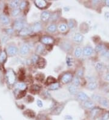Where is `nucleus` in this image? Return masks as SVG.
<instances>
[{"label": "nucleus", "instance_id": "40", "mask_svg": "<svg viewBox=\"0 0 109 120\" xmlns=\"http://www.w3.org/2000/svg\"><path fill=\"white\" fill-rule=\"evenodd\" d=\"M63 108H64V105H61L60 106H58L56 109L55 110V112L56 115H58L60 114L61 112L63 110Z\"/></svg>", "mask_w": 109, "mask_h": 120}, {"label": "nucleus", "instance_id": "36", "mask_svg": "<svg viewBox=\"0 0 109 120\" xmlns=\"http://www.w3.org/2000/svg\"><path fill=\"white\" fill-rule=\"evenodd\" d=\"M101 56H102L103 57L107 58H109V49H105L103 52H102L101 53Z\"/></svg>", "mask_w": 109, "mask_h": 120}, {"label": "nucleus", "instance_id": "44", "mask_svg": "<svg viewBox=\"0 0 109 120\" xmlns=\"http://www.w3.org/2000/svg\"><path fill=\"white\" fill-rule=\"evenodd\" d=\"M39 60V57H38V55H34L33 56H32V62L33 63H37V61Z\"/></svg>", "mask_w": 109, "mask_h": 120}, {"label": "nucleus", "instance_id": "47", "mask_svg": "<svg viewBox=\"0 0 109 120\" xmlns=\"http://www.w3.org/2000/svg\"><path fill=\"white\" fill-rule=\"evenodd\" d=\"M65 119H66V120H71L73 119L72 116H70V115L65 116Z\"/></svg>", "mask_w": 109, "mask_h": 120}, {"label": "nucleus", "instance_id": "12", "mask_svg": "<svg viewBox=\"0 0 109 120\" xmlns=\"http://www.w3.org/2000/svg\"><path fill=\"white\" fill-rule=\"evenodd\" d=\"M77 98L79 100L82 101H86L89 100V97L85 93L83 92H78L77 94Z\"/></svg>", "mask_w": 109, "mask_h": 120}, {"label": "nucleus", "instance_id": "19", "mask_svg": "<svg viewBox=\"0 0 109 120\" xmlns=\"http://www.w3.org/2000/svg\"><path fill=\"white\" fill-rule=\"evenodd\" d=\"M67 29H68V26H67V24L65 23H61L58 26V30L61 33L65 32L67 30Z\"/></svg>", "mask_w": 109, "mask_h": 120}, {"label": "nucleus", "instance_id": "23", "mask_svg": "<svg viewBox=\"0 0 109 120\" xmlns=\"http://www.w3.org/2000/svg\"><path fill=\"white\" fill-rule=\"evenodd\" d=\"M99 112H100V109L98 108H93L90 113V116L93 118H95L99 115Z\"/></svg>", "mask_w": 109, "mask_h": 120}, {"label": "nucleus", "instance_id": "22", "mask_svg": "<svg viewBox=\"0 0 109 120\" xmlns=\"http://www.w3.org/2000/svg\"><path fill=\"white\" fill-rule=\"evenodd\" d=\"M99 104L105 108H108L109 107V101L107 99L105 98H102L101 100L99 102Z\"/></svg>", "mask_w": 109, "mask_h": 120}, {"label": "nucleus", "instance_id": "46", "mask_svg": "<svg viewBox=\"0 0 109 120\" xmlns=\"http://www.w3.org/2000/svg\"><path fill=\"white\" fill-rule=\"evenodd\" d=\"M36 104H37V105H38L39 107H43V103H42V102L41 101V100H37V103H36Z\"/></svg>", "mask_w": 109, "mask_h": 120}, {"label": "nucleus", "instance_id": "37", "mask_svg": "<svg viewBox=\"0 0 109 120\" xmlns=\"http://www.w3.org/2000/svg\"><path fill=\"white\" fill-rule=\"evenodd\" d=\"M76 76L79 78L83 77V75H84V70H83L82 68H80V69H79L78 70H77V72H76Z\"/></svg>", "mask_w": 109, "mask_h": 120}, {"label": "nucleus", "instance_id": "43", "mask_svg": "<svg viewBox=\"0 0 109 120\" xmlns=\"http://www.w3.org/2000/svg\"><path fill=\"white\" fill-rule=\"evenodd\" d=\"M109 119V112L105 113L102 116V120H108Z\"/></svg>", "mask_w": 109, "mask_h": 120}, {"label": "nucleus", "instance_id": "29", "mask_svg": "<svg viewBox=\"0 0 109 120\" xmlns=\"http://www.w3.org/2000/svg\"><path fill=\"white\" fill-rule=\"evenodd\" d=\"M72 82L73 84L76 86H78L80 85V83H81V81H80V78L79 77H78L77 76H75L72 79Z\"/></svg>", "mask_w": 109, "mask_h": 120}, {"label": "nucleus", "instance_id": "17", "mask_svg": "<svg viewBox=\"0 0 109 120\" xmlns=\"http://www.w3.org/2000/svg\"><path fill=\"white\" fill-rule=\"evenodd\" d=\"M98 84L95 81H89L87 84V89L90 90H94L97 88Z\"/></svg>", "mask_w": 109, "mask_h": 120}, {"label": "nucleus", "instance_id": "18", "mask_svg": "<svg viewBox=\"0 0 109 120\" xmlns=\"http://www.w3.org/2000/svg\"><path fill=\"white\" fill-rule=\"evenodd\" d=\"M57 30V26L55 24H51L46 29V31L49 33H55Z\"/></svg>", "mask_w": 109, "mask_h": 120}, {"label": "nucleus", "instance_id": "7", "mask_svg": "<svg viewBox=\"0 0 109 120\" xmlns=\"http://www.w3.org/2000/svg\"><path fill=\"white\" fill-rule=\"evenodd\" d=\"M41 41L42 44L49 45V44H52L54 43V39L50 37L45 36V37H43L41 38Z\"/></svg>", "mask_w": 109, "mask_h": 120}, {"label": "nucleus", "instance_id": "45", "mask_svg": "<svg viewBox=\"0 0 109 120\" xmlns=\"http://www.w3.org/2000/svg\"><path fill=\"white\" fill-rule=\"evenodd\" d=\"M32 90L35 92H38L40 90V87L38 85H34L32 87Z\"/></svg>", "mask_w": 109, "mask_h": 120}, {"label": "nucleus", "instance_id": "50", "mask_svg": "<svg viewBox=\"0 0 109 120\" xmlns=\"http://www.w3.org/2000/svg\"><path fill=\"white\" fill-rule=\"evenodd\" d=\"M105 5H106L107 7H109V0L105 1Z\"/></svg>", "mask_w": 109, "mask_h": 120}, {"label": "nucleus", "instance_id": "4", "mask_svg": "<svg viewBox=\"0 0 109 120\" xmlns=\"http://www.w3.org/2000/svg\"><path fill=\"white\" fill-rule=\"evenodd\" d=\"M30 52V47L27 44H24L19 49V53L22 56H26Z\"/></svg>", "mask_w": 109, "mask_h": 120}, {"label": "nucleus", "instance_id": "1", "mask_svg": "<svg viewBox=\"0 0 109 120\" xmlns=\"http://www.w3.org/2000/svg\"><path fill=\"white\" fill-rule=\"evenodd\" d=\"M7 78L10 84H13L16 81V75L12 69H9L7 72Z\"/></svg>", "mask_w": 109, "mask_h": 120}, {"label": "nucleus", "instance_id": "13", "mask_svg": "<svg viewBox=\"0 0 109 120\" xmlns=\"http://www.w3.org/2000/svg\"><path fill=\"white\" fill-rule=\"evenodd\" d=\"M32 32V28L30 27H25L22 30L19 31V35L22 36H26L30 34Z\"/></svg>", "mask_w": 109, "mask_h": 120}, {"label": "nucleus", "instance_id": "34", "mask_svg": "<svg viewBox=\"0 0 109 120\" xmlns=\"http://www.w3.org/2000/svg\"><path fill=\"white\" fill-rule=\"evenodd\" d=\"M67 26L69 29H73L75 26V22L73 19H70L68 21L67 23Z\"/></svg>", "mask_w": 109, "mask_h": 120}, {"label": "nucleus", "instance_id": "15", "mask_svg": "<svg viewBox=\"0 0 109 120\" xmlns=\"http://www.w3.org/2000/svg\"><path fill=\"white\" fill-rule=\"evenodd\" d=\"M71 44L68 41H63L61 44V49H63V50L64 51L68 52L71 49Z\"/></svg>", "mask_w": 109, "mask_h": 120}, {"label": "nucleus", "instance_id": "2", "mask_svg": "<svg viewBox=\"0 0 109 120\" xmlns=\"http://www.w3.org/2000/svg\"><path fill=\"white\" fill-rule=\"evenodd\" d=\"M94 53V49L90 45H86L83 49V54L85 56H90Z\"/></svg>", "mask_w": 109, "mask_h": 120}, {"label": "nucleus", "instance_id": "27", "mask_svg": "<svg viewBox=\"0 0 109 120\" xmlns=\"http://www.w3.org/2000/svg\"><path fill=\"white\" fill-rule=\"evenodd\" d=\"M16 88H17L18 89L21 90L22 91L26 89L27 85L26 84L24 83V82H20V83H17L16 84Z\"/></svg>", "mask_w": 109, "mask_h": 120}, {"label": "nucleus", "instance_id": "8", "mask_svg": "<svg viewBox=\"0 0 109 120\" xmlns=\"http://www.w3.org/2000/svg\"><path fill=\"white\" fill-rule=\"evenodd\" d=\"M32 32H38L39 31H41L42 29V24L40 21H37V22H35V23L33 24V26H32Z\"/></svg>", "mask_w": 109, "mask_h": 120}, {"label": "nucleus", "instance_id": "30", "mask_svg": "<svg viewBox=\"0 0 109 120\" xmlns=\"http://www.w3.org/2000/svg\"><path fill=\"white\" fill-rule=\"evenodd\" d=\"M38 66L39 68H43L45 65V61L44 58H39L37 61Z\"/></svg>", "mask_w": 109, "mask_h": 120}, {"label": "nucleus", "instance_id": "14", "mask_svg": "<svg viewBox=\"0 0 109 120\" xmlns=\"http://www.w3.org/2000/svg\"><path fill=\"white\" fill-rule=\"evenodd\" d=\"M34 3H35V5L39 9H44L47 6V3L45 1L39 0V1H35Z\"/></svg>", "mask_w": 109, "mask_h": 120}, {"label": "nucleus", "instance_id": "28", "mask_svg": "<svg viewBox=\"0 0 109 120\" xmlns=\"http://www.w3.org/2000/svg\"><path fill=\"white\" fill-rule=\"evenodd\" d=\"M19 1L15 0V1H12L10 2V6L11 8H13V9H17L18 6H19Z\"/></svg>", "mask_w": 109, "mask_h": 120}, {"label": "nucleus", "instance_id": "31", "mask_svg": "<svg viewBox=\"0 0 109 120\" xmlns=\"http://www.w3.org/2000/svg\"><path fill=\"white\" fill-rule=\"evenodd\" d=\"M44 50V46L42 44H38L36 46V52L38 54H41V53H43Z\"/></svg>", "mask_w": 109, "mask_h": 120}, {"label": "nucleus", "instance_id": "26", "mask_svg": "<svg viewBox=\"0 0 109 120\" xmlns=\"http://www.w3.org/2000/svg\"><path fill=\"white\" fill-rule=\"evenodd\" d=\"M95 69L98 72H101L104 69V65L102 63H97L95 65Z\"/></svg>", "mask_w": 109, "mask_h": 120}, {"label": "nucleus", "instance_id": "3", "mask_svg": "<svg viewBox=\"0 0 109 120\" xmlns=\"http://www.w3.org/2000/svg\"><path fill=\"white\" fill-rule=\"evenodd\" d=\"M73 75L71 73H65L61 77V82L64 84H68L73 79Z\"/></svg>", "mask_w": 109, "mask_h": 120}, {"label": "nucleus", "instance_id": "49", "mask_svg": "<svg viewBox=\"0 0 109 120\" xmlns=\"http://www.w3.org/2000/svg\"><path fill=\"white\" fill-rule=\"evenodd\" d=\"M105 79H106L107 81H109V73H108L107 75L105 76Z\"/></svg>", "mask_w": 109, "mask_h": 120}, {"label": "nucleus", "instance_id": "32", "mask_svg": "<svg viewBox=\"0 0 109 120\" xmlns=\"http://www.w3.org/2000/svg\"><path fill=\"white\" fill-rule=\"evenodd\" d=\"M66 63L68 67H71L73 64V60L70 56H67L66 57Z\"/></svg>", "mask_w": 109, "mask_h": 120}, {"label": "nucleus", "instance_id": "6", "mask_svg": "<svg viewBox=\"0 0 109 120\" xmlns=\"http://www.w3.org/2000/svg\"><path fill=\"white\" fill-rule=\"evenodd\" d=\"M24 27V22L23 19H18L15 21L14 23V28L16 30L20 31L22 30Z\"/></svg>", "mask_w": 109, "mask_h": 120}, {"label": "nucleus", "instance_id": "16", "mask_svg": "<svg viewBox=\"0 0 109 120\" xmlns=\"http://www.w3.org/2000/svg\"><path fill=\"white\" fill-rule=\"evenodd\" d=\"M0 21L1 22V23L4 25H8L10 22V19L7 16L5 15L1 14L0 15Z\"/></svg>", "mask_w": 109, "mask_h": 120}, {"label": "nucleus", "instance_id": "9", "mask_svg": "<svg viewBox=\"0 0 109 120\" xmlns=\"http://www.w3.org/2000/svg\"><path fill=\"white\" fill-rule=\"evenodd\" d=\"M51 14L49 11H43L41 14V19L44 22H46L50 19Z\"/></svg>", "mask_w": 109, "mask_h": 120}, {"label": "nucleus", "instance_id": "11", "mask_svg": "<svg viewBox=\"0 0 109 120\" xmlns=\"http://www.w3.org/2000/svg\"><path fill=\"white\" fill-rule=\"evenodd\" d=\"M68 90L71 95H76L78 93V89L77 86L73 85V84H71L68 86Z\"/></svg>", "mask_w": 109, "mask_h": 120}, {"label": "nucleus", "instance_id": "38", "mask_svg": "<svg viewBox=\"0 0 109 120\" xmlns=\"http://www.w3.org/2000/svg\"><path fill=\"white\" fill-rule=\"evenodd\" d=\"M47 84H52L53 83H55L56 82V79H55V78L52 77V76H49V77L47 78Z\"/></svg>", "mask_w": 109, "mask_h": 120}, {"label": "nucleus", "instance_id": "41", "mask_svg": "<svg viewBox=\"0 0 109 120\" xmlns=\"http://www.w3.org/2000/svg\"><path fill=\"white\" fill-rule=\"evenodd\" d=\"M27 6V2L23 1H21L19 4V9H21V10H24V9L26 8V7Z\"/></svg>", "mask_w": 109, "mask_h": 120}, {"label": "nucleus", "instance_id": "39", "mask_svg": "<svg viewBox=\"0 0 109 120\" xmlns=\"http://www.w3.org/2000/svg\"><path fill=\"white\" fill-rule=\"evenodd\" d=\"M20 13V10L19 9H14L11 12V14L13 16H16Z\"/></svg>", "mask_w": 109, "mask_h": 120}, {"label": "nucleus", "instance_id": "35", "mask_svg": "<svg viewBox=\"0 0 109 120\" xmlns=\"http://www.w3.org/2000/svg\"><path fill=\"white\" fill-rule=\"evenodd\" d=\"M7 58V55L5 52H2L0 53V63H3L6 60Z\"/></svg>", "mask_w": 109, "mask_h": 120}, {"label": "nucleus", "instance_id": "24", "mask_svg": "<svg viewBox=\"0 0 109 120\" xmlns=\"http://www.w3.org/2000/svg\"><path fill=\"white\" fill-rule=\"evenodd\" d=\"M105 49V46L102 44H99L96 45L95 49H94V50H95L96 52L101 53L102 52H103Z\"/></svg>", "mask_w": 109, "mask_h": 120}, {"label": "nucleus", "instance_id": "10", "mask_svg": "<svg viewBox=\"0 0 109 120\" xmlns=\"http://www.w3.org/2000/svg\"><path fill=\"white\" fill-rule=\"evenodd\" d=\"M84 37L80 33H76L73 37V41L76 43H80L83 41Z\"/></svg>", "mask_w": 109, "mask_h": 120}, {"label": "nucleus", "instance_id": "42", "mask_svg": "<svg viewBox=\"0 0 109 120\" xmlns=\"http://www.w3.org/2000/svg\"><path fill=\"white\" fill-rule=\"evenodd\" d=\"M58 16H59V15H58L57 12H55V13H53L52 15H51V17H50L51 21H55L56 19H58Z\"/></svg>", "mask_w": 109, "mask_h": 120}, {"label": "nucleus", "instance_id": "25", "mask_svg": "<svg viewBox=\"0 0 109 120\" xmlns=\"http://www.w3.org/2000/svg\"><path fill=\"white\" fill-rule=\"evenodd\" d=\"M60 87V84L58 83V82H56L55 83H53L51 85H50L49 86V89L50 90H58Z\"/></svg>", "mask_w": 109, "mask_h": 120}, {"label": "nucleus", "instance_id": "33", "mask_svg": "<svg viewBox=\"0 0 109 120\" xmlns=\"http://www.w3.org/2000/svg\"><path fill=\"white\" fill-rule=\"evenodd\" d=\"M102 97H101L100 95H98V94H94L92 95V99L93 100H94V101H96V102H99L100 100H101Z\"/></svg>", "mask_w": 109, "mask_h": 120}, {"label": "nucleus", "instance_id": "5", "mask_svg": "<svg viewBox=\"0 0 109 120\" xmlns=\"http://www.w3.org/2000/svg\"><path fill=\"white\" fill-rule=\"evenodd\" d=\"M7 51L8 54L10 56H13L17 54L18 49L17 47L15 45H9L7 48Z\"/></svg>", "mask_w": 109, "mask_h": 120}, {"label": "nucleus", "instance_id": "20", "mask_svg": "<svg viewBox=\"0 0 109 120\" xmlns=\"http://www.w3.org/2000/svg\"><path fill=\"white\" fill-rule=\"evenodd\" d=\"M83 106L86 109H93L94 107V104L93 101L88 100V101H86L84 102Z\"/></svg>", "mask_w": 109, "mask_h": 120}, {"label": "nucleus", "instance_id": "21", "mask_svg": "<svg viewBox=\"0 0 109 120\" xmlns=\"http://www.w3.org/2000/svg\"><path fill=\"white\" fill-rule=\"evenodd\" d=\"M83 54V49L81 47H76L74 50V56L76 58H80Z\"/></svg>", "mask_w": 109, "mask_h": 120}, {"label": "nucleus", "instance_id": "48", "mask_svg": "<svg viewBox=\"0 0 109 120\" xmlns=\"http://www.w3.org/2000/svg\"><path fill=\"white\" fill-rule=\"evenodd\" d=\"M7 33H8V34H11V33L13 32V30H12V29H7Z\"/></svg>", "mask_w": 109, "mask_h": 120}]
</instances>
